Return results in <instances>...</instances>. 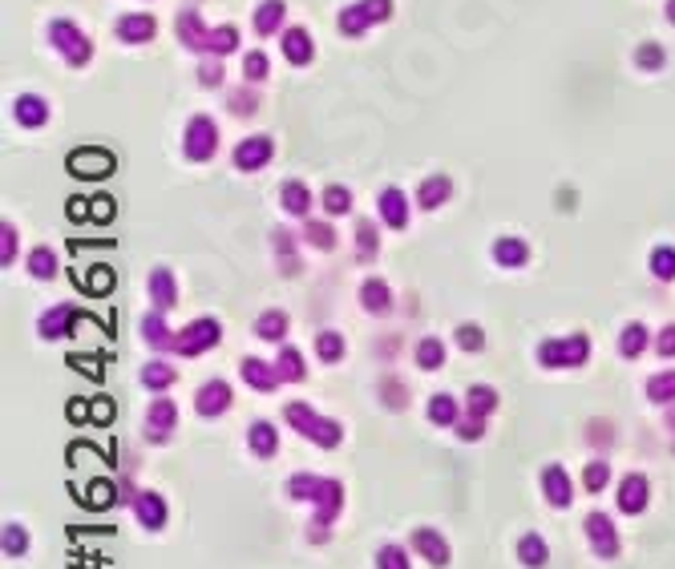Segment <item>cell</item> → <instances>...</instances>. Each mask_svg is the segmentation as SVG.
I'll return each instance as SVG.
<instances>
[{"mask_svg":"<svg viewBox=\"0 0 675 569\" xmlns=\"http://www.w3.org/2000/svg\"><path fill=\"white\" fill-rule=\"evenodd\" d=\"M655 347H659V356H675V327H663Z\"/></svg>","mask_w":675,"mask_h":569,"instance_id":"51","label":"cell"},{"mask_svg":"<svg viewBox=\"0 0 675 569\" xmlns=\"http://www.w3.org/2000/svg\"><path fill=\"white\" fill-rule=\"evenodd\" d=\"M449 198V182L445 178H429L425 186H421V202L425 206H437V202H445Z\"/></svg>","mask_w":675,"mask_h":569,"instance_id":"39","label":"cell"},{"mask_svg":"<svg viewBox=\"0 0 675 569\" xmlns=\"http://www.w3.org/2000/svg\"><path fill=\"white\" fill-rule=\"evenodd\" d=\"M53 41H57V45L69 53V61H73V65H81V61L89 57V45H85V41H77L73 28L65 25V21H57V25H53Z\"/></svg>","mask_w":675,"mask_h":569,"instance_id":"15","label":"cell"},{"mask_svg":"<svg viewBox=\"0 0 675 569\" xmlns=\"http://www.w3.org/2000/svg\"><path fill=\"white\" fill-rule=\"evenodd\" d=\"M518 561L530 569H542L546 561H550V553H546V541L538 537V533H525L522 541H518Z\"/></svg>","mask_w":675,"mask_h":569,"instance_id":"13","label":"cell"},{"mask_svg":"<svg viewBox=\"0 0 675 569\" xmlns=\"http://www.w3.org/2000/svg\"><path fill=\"white\" fill-rule=\"evenodd\" d=\"M243 376L251 380V388H259V392H271L279 384V368H267L263 359H243Z\"/></svg>","mask_w":675,"mask_h":569,"instance_id":"14","label":"cell"},{"mask_svg":"<svg viewBox=\"0 0 675 569\" xmlns=\"http://www.w3.org/2000/svg\"><path fill=\"white\" fill-rule=\"evenodd\" d=\"M413 549L425 557L429 565H449V545H445V537L433 533V529H417L413 533Z\"/></svg>","mask_w":675,"mask_h":569,"instance_id":"8","label":"cell"},{"mask_svg":"<svg viewBox=\"0 0 675 569\" xmlns=\"http://www.w3.org/2000/svg\"><path fill=\"white\" fill-rule=\"evenodd\" d=\"M315 351H320V359H328V363H332V359L344 356V339H340L336 331H324V335H320V344H315Z\"/></svg>","mask_w":675,"mask_h":569,"instance_id":"40","label":"cell"},{"mask_svg":"<svg viewBox=\"0 0 675 569\" xmlns=\"http://www.w3.org/2000/svg\"><path fill=\"white\" fill-rule=\"evenodd\" d=\"M481 432H486L481 416H469V424H457V436H461V440H477Z\"/></svg>","mask_w":675,"mask_h":569,"instance_id":"47","label":"cell"},{"mask_svg":"<svg viewBox=\"0 0 675 569\" xmlns=\"http://www.w3.org/2000/svg\"><path fill=\"white\" fill-rule=\"evenodd\" d=\"M276 445H279L276 424H267V420L251 424V452H255V457H271V452H276Z\"/></svg>","mask_w":675,"mask_h":569,"instance_id":"17","label":"cell"},{"mask_svg":"<svg viewBox=\"0 0 675 569\" xmlns=\"http://www.w3.org/2000/svg\"><path fill=\"white\" fill-rule=\"evenodd\" d=\"M671 21H675V0H671Z\"/></svg>","mask_w":675,"mask_h":569,"instance_id":"55","label":"cell"},{"mask_svg":"<svg viewBox=\"0 0 675 569\" xmlns=\"http://www.w3.org/2000/svg\"><path fill=\"white\" fill-rule=\"evenodd\" d=\"M388 287L380 283V279H372V283H364V307L368 311H388Z\"/></svg>","mask_w":675,"mask_h":569,"instance_id":"34","label":"cell"},{"mask_svg":"<svg viewBox=\"0 0 675 569\" xmlns=\"http://www.w3.org/2000/svg\"><path fill=\"white\" fill-rule=\"evenodd\" d=\"M267 154H271V142H267V137H251V142H243V146L235 149L239 166H247V170L263 166V161H267Z\"/></svg>","mask_w":675,"mask_h":569,"instance_id":"16","label":"cell"},{"mask_svg":"<svg viewBox=\"0 0 675 569\" xmlns=\"http://www.w3.org/2000/svg\"><path fill=\"white\" fill-rule=\"evenodd\" d=\"M376 565L380 569H409V553H404L400 545H384V549L376 553Z\"/></svg>","mask_w":675,"mask_h":569,"instance_id":"38","label":"cell"},{"mask_svg":"<svg viewBox=\"0 0 675 569\" xmlns=\"http://www.w3.org/2000/svg\"><path fill=\"white\" fill-rule=\"evenodd\" d=\"M671 428H675V416H671Z\"/></svg>","mask_w":675,"mask_h":569,"instance_id":"56","label":"cell"},{"mask_svg":"<svg viewBox=\"0 0 675 569\" xmlns=\"http://www.w3.org/2000/svg\"><path fill=\"white\" fill-rule=\"evenodd\" d=\"M651 271L659 279H675V247H655L651 255Z\"/></svg>","mask_w":675,"mask_h":569,"instance_id":"35","label":"cell"},{"mask_svg":"<svg viewBox=\"0 0 675 569\" xmlns=\"http://www.w3.org/2000/svg\"><path fill=\"white\" fill-rule=\"evenodd\" d=\"M13 113H16V122H25V125H41V122H45V105H41L37 97H21Z\"/></svg>","mask_w":675,"mask_h":569,"instance_id":"33","label":"cell"},{"mask_svg":"<svg viewBox=\"0 0 675 569\" xmlns=\"http://www.w3.org/2000/svg\"><path fill=\"white\" fill-rule=\"evenodd\" d=\"M142 335H146L154 347H166V327H162V319H158V315H150V319L142 323Z\"/></svg>","mask_w":675,"mask_h":569,"instance_id":"43","label":"cell"},{"mask_svg":"<svg viewBox=\"0 0 675 569\" xmlns=\"http://www.w3.org/2000/svg\"><path fill=\"white\" fill-rule=\"evenodd\" d=\"M457 344H461L465 351H473V347H481V331H477V327H461V331H457Z\"/></svg>","mask_w":675,"mask_h":569,"instance_id":"50","label":"cell"},{"mask_svg":"<svg viewBox=\"0 0 675 569\" xmlns=\"http://www.w3.org/2000/svg\"><path fill=\"white\" fill-rule=\"evenodd\" d=\"M324 202H328V211H332V214H344L352 206V198H348V190H344V186H332Z\"/></svg>","mask_w":675,"mask_h":569,"instance_id":"44","label":"cell"},{"mask_svg":"<svg viewBox=\"0 0 675 569\" xmlns=\"http://www.w3.org/2000/svg\"><path fill=\"white\" fill-rule=\"evenodd\" d=\"M590 351L587 335H570V339H546V344L538 347V359L546 363V368H575V363H582Z\"/></svg>","mask_w":675,"mask_h":569,"instance_id":"2","label":"cell"},{"mask_svg":"<svg viewBox=\"0 0 675 569\" xmlns=\"http://www.w3.org/2000/svg\"><path fill=\"white\" fill-rule=\"evenodd\" d=\"M113 279H110V271L105 267H98V271L89 275V295H105V287H110Z\"/></svg>","mask_w":675,"mask_h":569,"instance_id":"46","label":"cell"},{"mask_svg":"<svg viewBox=\"0 0 675 569\" xmlns=\"http://www.w3.org/2000/svg\"><path fill=\"white\" fill-rule=\"evenodd\" d=\"M647 501H651L647 477H643V472H631V477L623 481V489H619V509L635 517V513H643V509H647Z\"/></svg>","mask_w":675,"mask_h":569,"instance_id":"6","label":"cell"},{"mask_svg":"<svg viewBox=\"0 0 675 569\" xmlns=\"http://www.w3.org/2000/svg\"><path fill=\"white\" fill-rule=\"evenodd\" d=\"M493 404H498V396H493V388H469V416H486V412H493Z\"/></svg>","mask_w":675,"mask_h":569,"instance_id":"29","label":"cell"},{"mask_svg":"<svg viewBox=\"0 0 675 569\" xmlns=\"http://www.w3.org/2000/svg\"><path fill=\"white\" fill-rule=\"evenodd\" d=\"M255 331L263 335V339H279V335L288 331V319H283V311H263L259 315V327Z\"/></svg>","mask_w":675,"mask_h":569,"instance_id":"27","label":"cell"},{"mask_svg":"<svg viewBox=\"0 0 675 569\" xmlns=\"http://www.w3.org/2000/svg\"><path fill=\"white\" fill-rule=\"evenodd\" d=\"M607 481H611V464H607V460H590L587 464V489L590 493H602Z\"/></svg>","mask_w":675,"mask_h":569,"instance_id":"36","label":"cell"},{"mask_svg":"<svg viewBox=\"0 0 675 569\" xmlns=\"http://www.w3.org/2000/svg\"><path fill=\"white\" fill-rule=\"evenodd\" d=\"M187 154L190 158H206V154H214V122L211 117H194V122H190Z\"/></svg>","mask_w":675,"mask_h":569,"instance_id":"10","label":"cell"},{"mask_svg":"<svg viewBox=\"0 0 675 569\" xmlns=\"http://www.w3.org/2000/svg\"><path fill=\"white\" fill-rule=\"evenodd\" d=\"M279 21H283V4H279V0H267V4L259 9V16H255V25H259L263 37H271Z\"/></svg>","mask_w":675,"mask_h":569,"instance_id":"24","label":"cell"},{"mask_svg":"<svg viewBox=\"0 0 675 569\" xmlns=\"http://www.w3.org/2000/svg\"><path fill=\"white\" fill-rule=\"evenodd\" d=\"M639 57H643V61H647V69H655V61H659V49H651V45H647V49L639 53Z\"/></svg>","mask_w":675,"mask_h":569,"instance_id":"54","label":"cell"},{"mask_svg":"<svg viewBox=\"0 0 675 569\" xmlns=\"http://www.w3.org/2000/svg\"><path fill=\"white\" fill-rule=\"evenodd\" d=\"M117 28H122V37H125V41H150L154 21H150V16H125V21H122Z\"/></svg>","mask_w":675,"mask_h":569,"instance_id":"23","label":"cell"},{"mask_svg":"<svg viewBox=\"0 0 675 569\" xmlns=\"http://www.w3.org/2000/svg\"><path fill=\"white\" fill-rule=\"evenodd\" d=\"M283 416H288L291 428H295V432H303V436L312 432V424L320 420V416H315V412L308 408V404H288V412H283Z\"/></svg>","mask_w":675,"mask_h":569,"instance_id":"30","label":"cell"},{"mask_svg":"<svg viewBox=\"0 0 675 569\" xmlns=\"http://www.w3.org/2000/svg\"><path fill=\"white\" fill-rule=\"evenodd\" d=\"M308 238L320 243V247H332V230H328L324 223H308Z\"/></svg>","mask_w":675,"mask_h":569,"instance_id":"49","label":"cell"},{"mask_svg":"<svg viewBox=\"0 0 675 569\" xmlns=\"http://www.w3.org/2000/svg\"><path fill=\"white\" fill-rule=\"evenodd\" d=\"M279 376H288V380H300L303 376L300 351H295V347H283V356H279Z\"/></svg>","mask_w":675,"mask_h":569,"instance_id":"42","label":"cell"},{"mask_svg":"<svg viewBox=\"0 0 675 569\" xmlns=\"http://www.w3.org/2000/svg\"><path fill=\"white\" fill-rule=\"evenodd\" d=\"M587 537L590 545H595V553L602 557V561H611V557H619V533H614V521L607 517V513H590L587 517Z\"/></svg>","mask_w":675,"mask_h":569,"instance_id":"3","label":"cell"},{"mask_svg":"<svg viewBox=\"0 0 675 569\" xmlns=\"http://www.w3.org/2000/svg\"><path fill=\"white\" fill-rule=\"evenodd\" d=\"M283 206H288L291 214H308V190H303L300 182H288L283 186Z\"/></svg>","mask_w":675,"mask_h":569,"instance_id":"37","label":"cell"},{"mask_svg":"<svg viewBox=\"0 0 675 569\" xmlns=\"http://www.w3.org/2000/svg\"><path fill=\"white\" fill-rule=\"evenodd\" d=\"M291 496H308L315 501V525H312V541H324L328 525L340 517V505H344V489L336 481H324V477H308V472H295L288 481Z\"/></svg>","mask_w":675,"mask_h":569,"instance_id":"1","label":"cell"},{"mask_svg":"<svg viewBox=\"0 0 675 569\" xmlns=\"http://www.w3.org/2000/svg\"><path fill=\"white\" fill-rule=\"evenodd\" d=\"M429 420L433 424H453L457 420V404H453V396H433L429 400Z\"/></svg>","mask_w":675,"mask_h":569,"instance_id":"26","label":"cell"},{"mask_svg":"<svg viewBox=\"0 0 675 569\" xmlns=\"http://www.w3.org/2000/svg\"><path fill=\"white\" fill-rule=\"evenodd\" d=\"M493 255H498V262H506V267H522L525 262V243H518V238H501L498 247H493Z\"/></svg>","mask_w":675,"mask_h":569,"instance_id":"22","label":"cell"},{"mask_svg":"<svg viewBox=\"0 0 675 569\" xmlns=\"http://www.w3.org/2000/svg\"><path fill=\"white\" fill-rule=\"evenodd\" d=\"M146 436L150 440H166L170 436V428H174V420H178V408L170 404V400H154V408L146 412Z\"/></svg>","mask_w":675,"mask_h":569,"instance_id":"9","label":"cell"},{"mask_svg":"<svg viewBox=\"0 0 675 569\" xmlns=\"http://www.w3.org/2000/svg\"><path fill=\"white\" fill-rule=\"evenodd\" d=\"M134 513L146 529H162L166 525V501L158 493H138L134 496Z\"/></svg>","mask_w":675,"mask_h":569,"instance_id":"11","label":"cell"},{"mask_svg":"<svg viewBox=\"0 0 675 569\" xmlns=\"http://www.w3.org/2000/svg\"><path fill=\"white\" fill-rule=\"evenodd\" d=\"M211 344H219V323L214 319H194L182 335H174L178 356H199L202 347H211Z\"/></svg>","mask_w":675,"mask_h":569,"instance_id":"4","label":"cell"},{"mask_svg":"<svg viewBox=\"0 0 675 569\" xmlns=\"http://www.w3.org/2000/svg\"><path fill=\"white\" fill-rule=\"evenodd\" d=\"M417 363H421L425 371L441 368V363H445V344H441V339H433V335H429V339H421V344H417Z\"/></svg>","mask_w":675,"mask_h":569,"instance_id":"19","label":"cell"},{"mask_svg":"<svg viewBox=\"0 0 675 569\" xmlns=\"http://www.w3.org/2000/svg\"><path fill=\"white\" fill-rule=\"evenodd\" d=\"M263 69H267V61H263L259 53H251V57H247V73L251 77H263Z\"/></svg>","mask_w":675,"mask_h":569,"instance_id":"53","label":"cell"},{"mask_svg":"<svg viewBox=\"0 0 675 569\" xmlns=\"http://www.w3.org/2000/svg\"><path fill=\"white\" fill-rule=\"evenodd\" d=\"M647 396L655 400V404H667V400H675V371H663V376H655L647 384Z\"/></svg>","mask_w":675,"mask_h":569,"instance_id":"25","label":"cell"},{"mask_svg":"<svg viewBox=\"0 0 675 569\" xmlns=\"http://www.w3.org/2000/svg\"><path fill=\"white\" fill-rule=\"evenodd\" d=\"M226 408H231V388H226L223 380H214V384H206L199 392V412L202 416H223Z\"/></svg>","mask_w":675,"mask_h":569,"instance_id":"12","label":"cell"},{"mask_svg":"<svg viewBox=\"0 0 675 569\" xmlns=\"http://www.w3.org/2000/svg\"><path fill=\"white\" fill-rule=\"evenodd\" d=\"M150 291H154V303H158V307H170V303H174L170 271H154V275H150Z\"/></svg>","mask_w":675,"mask_h":569,"instance_id":"28","label":"cell"},{"mask_svg":"<svg viewBox=\"0 0 675 569\" xmlns=\"http://www.w3.org/2000/svg\"><path fill=\"white\" fill-rule=\"evenodd\" d=\"M89 416H93V424H110V420H113V404H110L105 396L93 400V404H89Z\"/></svg>","mask_w":675,"mask_h":569,"instance_id":"45","label":"cell"},{"mask_svg":"<svg viewBox=\"0 0 675 569\" xmlns=\"http://www.w3.org/2000/svg\"><path fill=\"white\" fill-rule=\"evenodd\" d=\"M283 49H288L291 61L308 65V57H312V41H308V33H300V28H291L288 37H283Z\"/></svg>","mask_w":675,"mask_h":569,"instance_id":"20","label":"cell"},{"mask_svg":"<svg viewBox=\"0 0 675 569\" xmlns=\"http://www.w3.org/2000/svg\"><path fill=\"white\" fill-rule=\"evenodd\" d=\"M619 347H623V356L631 359V356H639L643 347H647V331H643V323H631L623 331V339H619Z\"/></svg>","mask_w":675,"mask_h":569,"instance_id":"31","label":"cell"},{"mask_svg":"<svg viewBox=\"0 0 675 569\" xmlns=\"http://www.w3.org/2000/svg\"><path fill=\"white\" fill-rule=\"evenodd\" d=\"M542 493H546V501H550L554 509H566L570 501H575V484H570V472H566L562 464H550V469L542 472Z\"/></svg>","mask_w":675,"mask_h":569,"instance_id":"5","label":"cell"},{"mask_svg":"<svg viewBox=\"0 0 675 569\" xmlns=\"http://www.w3.org/2000/svg\"><path fill=\"white\" fill-rule=\"evenodd\" d=\"M4 553L9 557H25L28 553V533L21 525H4Z\"/></svg>","mask_w":675,"mask_h":569,"instance_id":"32","label":"cell"},{"mask_svg":"<svg viewBox=\"0 0 675 569\" xmlns=\"http://www.w3.org/2000/svg\"><path fill=\"white\" fill-rule=\"evenodd\" d=\"M142 384L154 388V392H162V388L174 384V371L166 368V363H146V368H142Z\"/></svg>","mask_w":675,"mask_h":569,"instance_id":"21","label":"cell"},{"mask_svg":"<svg viewBox=\"0 0 675 569\" xmlns=\"http://www.w3.org/2000/svg\"><path fill=\"white\" fill-rule=\"evenodd\" d=\"M110 496H113V484L110 481H93V493H89V505H105V501H110Z\"/></svg>","mask_w":675,"mask_h":569,"instance_id":"48","label":"cell"},{"mask_svg":"<svg viewBox=\"0 0 675 569\" xmlns=\"http://www.w3.org/2000/svg\"><path fill=\"white\" fill-rule=\"evenodd\" d=\"M69 170L85 174V178H101V174L113 170V154H105V149H77L69 158Z\"/></svg>","mask_w":675,"mask_h":569,"instance_id":"7","label":"cell"},{"mask_svg":"<svg viewBox=\"0 0 675 569\" xmlns=\"http://www.w3.org/2000/svg\"><path fill=\"white\" fill-rule=\"evenodd\" d=\"M380 211H384V218L392 226L409 223V206H404V194H400V190H384V194H380Z\"/></svg>","mask_w":675,"mask_h":569,"instance_id":"18","label":"cell"},{"mask_svg":"<svg viewBox=\"0 0 675 569\" xmlns=\"http://www.w3.org/2000/svg\"><path fill=\"white\" fill-rule=\"evenodd\" d=\"M356 238H360V255H368V250H376V230H368V223H360V230H356Z\"/></svg>","mask_w":675,"mask_h":569,"instance_id":"52","label":"cell"},{"mask_svg":"<svg viewBox=\"0 0 675 569\" xmlns=\"http://www.w3.org/2000/svg\"><path fill=\"white\" fill-rule=\"evenodd\" d=\"M28 271L37 275V279H49L57 271V259H53V250H33V259H28Z\"/></svg>","mask_w":675,"mask_h":569,"instance_id":"41","label":"cell"}]
</instances>
